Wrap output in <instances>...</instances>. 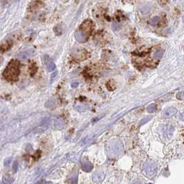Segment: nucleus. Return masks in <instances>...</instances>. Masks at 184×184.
Here are the masks:
<instances>
[{
    "mask_svg": "<svg viewBox=\"0 0 184 184\" xmlns=\"http://www.w3.org/2000/svg\"><path fill=\"white\" fill-rule=\"evenodd\" d=\"M20 73V63L17 60H12L3 72V77L9 82L17 81Z\"/></svg>",
    "mask_w": 184,
    "mask_h": 184,
    "instance_id": "obj_1",
    "label": "nucleus"
},
{
    "mask_svg": "<svg viewBox=\"0 0 184 184\" xmlns=\"http://www.w3.org/2000/svg\"><path fill=\"white\" fill-rule=\"evenodd\" d=\"M93 24L91 20H86L80 25L75 33V38L79 42H85L93 31Z\"/></svg>",
    "mask_w": 184,
    "mask_h": 184,
    "instance_id": "obj_2",
    "label": "nucleus"
},
{
    "mask_svg": "<svg viewBox=\"0 0 184 184\" xmlns=\"http://www.w3.org/2000/svg\"><path fill=\"white\" fill-rule=\"evenodd\" d=\"M108 149H109V153L113 156L119 155L124 150L123 143L119 140H114V141H111Z\"/></svg>",
    "mask_w": 184,
    "mask_h": 184,
    "instance_id": "obj_3",
    "label": "nucleus"
},
{
    "mask_svg": "<svg viewBox=\"0 0 184 184\" xmlns=\"http://www.w3.org/2000/svg\"><path fill=\"white\" fill-rule=\"evenodd\" d=\"M144 173L147 177H152L155 176L157 174V166L156 163H152V162H148L145 165L143 169Z\"/></svg>",
    "mask_w": 184,
    "mask_h": 184,
    "instance_id": "obj_4",
    "label": "nucleus"
},
{
    "mask_svg": "<svg viewBox=\"0 0 184 184\" xmlns=\"http://www.w3.org/2000/svg\"><path fill=\"white\" fill-rule=\"evenodd\" d=\"M44 65H45L46 68L48 70V71H52L55 69V65L53 63V62L52 61V60L50 58V57L48 55H45L44 57Z\"/></svg>",
    "mask_w": 184,
    "mask_h": 184,
    "instance_id": "obj_5",
    "label": "nucleus"
},
{
    "mask_svg": "<svg viewBox=\"0 0 184 184\" xmlns=\"http://www.w3.org/2000/svg\"><path fill=\"white\" fill-rule=\"evenodd\" d=\"M177 113V109L175 107H170L167 108L163 112V116L164 119H170V118L172 117L175 116L176 114Z\"/></svg>",
    "mask_w": 184,
    "mask_h": 184,
    "instance_id": "obj_6",
    "label": "nucleus"
},
{
    "mask_svg": "<svg viewBox=\"0 0 184 184\" xmlns=\"http://www.w3.org/2000/svg\"><path fill=\"white\" fill-rule=\"evenodd\" d=\"M35 51L33 49H29L26 51L21 52L20 53H19L17 55V57L21 58L22 60H27L29 59L30 57H31L33 55Z\"/></svg>",
    "mask_w": 184,
    "mask_h": 184,
    "instance_id": "obj_7",
    "label": "nucleus"
},
{
    "mask_svg": "<svg viewBox=\"0 0 184 184\" xmlns=\"http://www.w3.org/2000/svg\"><path fill=\"white\" fill-rule=\"evenodd\" d=\"M174 132V128L172 126H165V136L166 137L167 139H171L172 137Z\"/></svg>",
    "mask_w": 184,
    "mask_h": 184,
    "instance_id": "obj_8",
    "label": "nucleus"
},
{
    "mask_svg": "<svg viewBox=\"0 0 184 184\" xmlns=\"http://www.w3.org/2000/svg\"><path fill=\"white\" fill-rule=\"evenodd\" d=\"M12 46V42L10 41H6L5 43L0 46V53H4L9 51Z\"/></svg>",
    "mask_w": 184,
    "mask_h": 184,
    "instance_id": "obj_9",
    "label": "nucleus"
},
{
    "mask_svg": "<svg viewBox=\"0 0 184 184\" xmlns=\"http://www.w3.org/2000/svg\"><path fill=\"white\" fill-rule=\"evenodd\" d=\"M104 179V174L102 172H96L93 176V180L94 182H101Z\"/></svg>",
    "mask_w": 184,
    "mask_h": 184,
    "instance_id": "obj_10",
    "label": "nucleus"
},
{
    "mask_svg": "<svg viewBox=\"0 0 184 184\" xmlns=\"http://www.w3.org/2000/svg\"><path fill=\"white\" fill-rule=\"evenodd\" d=\"M82 169L85 172H90L93 169V165L89 162H85V163H82Z\"/></svg>",
    "mask_w": 184,
    "mask_h": 184,
    "instance_id": "obj_11",
    "label": "nucleus"
},
{
    "mask_svg": "<svg viewBox=\"0 0 184 184\" xmlns=\"http://www.w3.org/2000/svg\"><path fill=\"white\" fill-rule=\"evenodd\" d=\"M160 22V17H158V16H155L153 17L150 21V23L151 25L152 26H155L159 24V22Z\"/></svg>",
    "mask_w": 184,
    "mask_h": 184,
    "instance_id": "obj_12",
    "label": "nucleus"
},
{
    "mask_svg": "<svg viewBox=\"0 0 184 184\" xmlns=\"http://www.w3.org/2000/svg\"><path fill=\"white\" fill-rule=\"evenodd\" d=\"M156 109H157V105L155 103L151 104L147 107V111L149 113H154L156 111Z\"/></svg>",
    "mask_w": 184,
    "mask_h": 184,
    "instance_id": "obj_13",
    "label": "nucleus"
},
{
    "mask_svg": "<svg viewBox=\"0 0 184 184\" xmlns=\"http://www.w3.org/2000/svg\"><path fill=\"white\" fill-rule=\"evenodd\" d=\"M111 27H112V29L114 31H117L121 29L122 24L119 22H113L112 24H111Z\"/></svg>",
    "mask_w": 184,
    "mask_h": 184,
    "instance_id": "obj_14",
    "label": "nucleus"
},
{
    "mask_svg": "<svg viewBox=\"0 0 184 184\" xmlns=\"http://www.w3.org/2000/svg\"><path fill=\"white\" fill-rule=\"evenodd\" d=\"M64 125H65V123L62 120H57L56 123H55V127L58 129H61L63 128Z\"/></svg>",
    "mask_w": 184,
    "mask_h": 184,
    "instance_id": "obj_15",
    "label": "nucleus"
},
{
    "mask_svg": "<svg viewBox=\"0 0 184 184\" xmlns=\"http://www.w3.org/2000/svg\"><path fill=\"white\" fill-rule=\"evenodd\" d=\"M163 51H161V50H159V51L155 52V53H154V58L156 59H160L162 56H163Z\"/></svg>",
    "mask_w": 184,
    "mask_h": 184,
    "instance_id": "obj_16",
    "label": "nucleus"
},
{
    "mask_svg": "<svg viewBox=\"0 0 184 184\" xmlns=\"http://www.w3.org/2000/svg\"><path fill=\"white\" fill-rule=\"evenodd\" d=\"M152 117H151V116H147V117L143 118V119H142L141 121H140V125H144V124L147 123V122H149L150 121V120L152 119Z\"/></svg>",
    "mask_w": 184,
    "mask_h": 184,
    "instance_id": "obj_17",
    "label": "nucleus"
},
{
    "mask_svg": "<svg viewBox=\"0 0 184 184\" xmlns=\"http://www.w3.org/2000/svg\"><path fill=\"white\" fill-rule=\"evenodd\" d=\"M150 7L148 6H145L142 8L141 11L143 13H147L150 11Z\"/></svg>",
    "mask_w": 184,
    "mask_h": 184,
    "instance_id": "obj_18",
    "label": "nucleus"
},
{
    "mask_svg": "<svg viewBox=\"0 0 184 184\" xmlns=\"http://www.w3.org/2000/svg\"><path fill=\"white\" fill-rule=\"evenodd\" d=\"M17 168H18V163H17V162H15V163H14V164H13V171L15 172H17Z\"/></svg>",
    "mask_w": 184,
    "mask_h": 184,
    "instance_id": "obj_19",
    "label": "nucleus"
},
{
    "mask_svg": "<svg viewBox=\"0 0 184 184\" xmlns=\"http://www.w3.org/2000/svg\"><path fill=\"white\" fill-rule=\"evenodd\" d=\"M179 119L181 120V121L184 122V112L180 114L179 115Z\"/></svg>",
    "mask_w": 184,
    "mask_h": 184,
    "instance_id": "obj_20",
    "label": "nucleus"
},
{
    "mask_svg": "<svg viewBox=\"0 0 184 184\" xmlns=\"http://www.w3.org/2000/svg\"><path fill=\"white\" fill-rule=\"evenodd\" d=\"M11 158H9V159H8L6 160V161H5V165H9L10 162H11Z\"/></svg>",
    "mask_w": 184,
    "mask_h": 184,
    "instance_id": "obj_21",
    "label": "nucleus"
},
{
    "mask_svg": "<svg viewBox=\"0 0 184 184\" xmlns=\"http://www.w3.org/2000/svg\"><path fill=\"white\" fill-rule=\"evenodd\" d=\"M2 61H3V59L1 58V57H0V64H1V62H2Z\"/></svg>",
    "mask_w": 184,
    "mask_h": 184,
    "instance_id": "obj_22",
    "label": "nucleus"
}]
</instances>
